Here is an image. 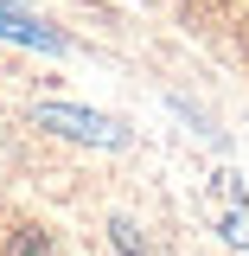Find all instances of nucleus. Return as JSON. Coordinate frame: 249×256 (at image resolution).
Listing matches in <instances>:
<instances>
[{
	"label": "nucleus",
	"mask_w": 249,
	"mask_h": 256,
	"mask_svg": "<svg viewBox=\"0 0 249 256\" xmlns=\"http://www.w3.org/2000/svg\"><path fill=\"white\" fill-rule=\"evenodd\" d=\"M45 122H58L64 134H96V141H115V128L96 122V116H77V109H45Z\"/></svg>",
	"instance_id": "obj_1"
},
{
	"label": "nucleus",
	"mask_w": 249,
	"mask_h": 256,
	"mask_svg": "<svg viewBox=\"0 0 249 256\" xmlns=\"http://www.w3.org/2000/svg\"><path fill=\"white\" fill-rule=\"evenodd\" d=\"M6 256H51V250H45V244L26 230V237H13V250H6Z\"/></svg>",
	"instance_id": "obj_2"
}]
</instances>
